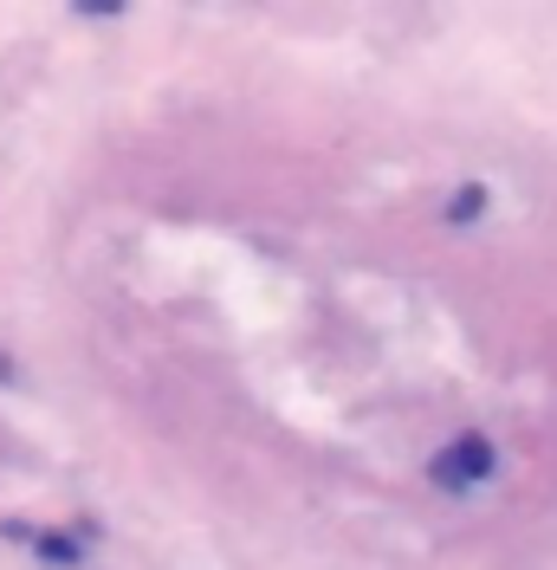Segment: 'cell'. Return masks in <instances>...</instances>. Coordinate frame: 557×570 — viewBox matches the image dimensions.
I'll return each mask as SVG.
<instances>
[{"mask_svg": "<svg viewBox=\"0 0 557 570\" xmlns=\"http://www.w3.org/2000/svg\"><path fill=\"white\" fill-rule=\"evenodd\" d=\"M480 208H487V188H480V181H467V188L448 202V220H453V227H473V220H480Z\"/></svg>", "mask_w": 557, "mask_h": 570, "instance_id": "cell-3", "label": "cell"}, {"mask_svg": "<svg viewBox=\"0 0 557 570\" xmlns=\"http://www.w3.org/2000/svg\"><path fill=\"white\" fill-rule=\"evenodd\" d=\"M492 466H499V448H492L487 434H453L448 448L428 461V480L448 487V493H473V487L492 480Z\"/></svg>", "mask_w": 557, "mask_h": 570, "instance_id": "cell-1", "label": "cell"}, {"mask_svg": "<svg viewBox=\"0 0 557 570\" xmlns=\"http://www.w3.org/2000/svg\"><path fill=\"white\" fill-rule=\"evenodd\" d=\"M27 544H33L46 564H78V558H85V544H78L71 532H39V525H33V538H27Z\"/></svg>", "mask_w": 557, "mask_h": 570, "instance_id": "cell-2", "label": "cell"}]
</instances>
